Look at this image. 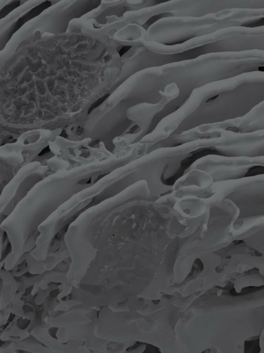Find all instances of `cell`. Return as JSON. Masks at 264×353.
<instances>
[{
    "instance_id": "5",
    "label": "cell",
    "mask_w": 264,
    "mask_h": 353,
    "mask_svg": "<svg viewBox=\"0 0 264 353\" xmlns=\"http://www.w3.org/2000/svg\"><path fill=\"white\" fill-rule=\"evenodd\" d=\"M264 22V8L230 9L200 17H166L145 30L144 38L165 45H174L229 26H258Z\"/></svg>"
},
{
    "instance_id": "10",
    "label": "cell",
    "mask_w": 264,
    "mask_h": 353,
    "mask_svg": "<svg viewBox=\"0 0 264 353\" xmlns=\"http://www.w3.org/2000/svg\"><path fill=\"white\" fill-rule=\"evenodd\" d=\"M54 3V0H28L0 19V51L21 26Z\"/></svg>"
},
{
    "instance_id": "3",
    "label": "cell",
    "mask_w": 264,
    "mask_h": 353,
    "mask_svg": "<svg viewBox=\"0 0 264 353\" xmlns=\"http://www.w3.org/2000/svg\"><path fill=\"white\" fill-rule=\"evenodd\" d=\"M236 77L206 83L187 99L192 113L177 127V134L197 126L245 115L264 101V72L238 85Z\"/></svg>"
},
{
    "instance_id": "14",
    "label": "cell",
    "mask_w": 264,
    "mask_h": 353,
    "mask_svg": "<svg viewBox=\"0 0 264 353\" xmlns=\"http://www.w3.org/2000/svg\"><path fill=\"white\" fill-rule=\"evenodd\" d=\"M70 257L66 247L63 245L57 250L53 254H49L43 261L34 259L28 252L26 261L28 267V272L31 274H39L47 271H50L57 267L61 261Z\"/></svg>"
},
{
    "instance_id": "9",
    "label": "cell",
    "mask_w": 264,
    "mask_h": 353,
    "mask_svg": "<svg viewBox=\"0 0 264 353\" xmlns=\"http://www.w3.org/2000/svg\"><path fill=\"white\" fill-rule=\"evenodd\" d=\"M120 59L121 70L119 79L123 81L142 70L184 59L179 54L155 52L142 44L130 46Z\"/></svg>"
},
{
    "instance_id": "7",
    "label": "cell",
    "mask_w": 264,
    "mask_h": 353,
    "mask_svg": "<svg viewBox=\"0 0 264 353\" xmlns=\"http://www.w3.org/2000/svg\"><path fill=\"white\" fill-rule=\"evenodd\" d=\"M264 156H226L209 154L196 159L183 173L200 170L207 173L213 182L248 176L255 168L263 167Z\"/></svg>"
},
{
    "instance_id": "8",
    "label": "cell",
    "mask_w": 264,
    "mask_h": 353,
    "mask_svg": "<svg viewBox=\"0 0 264 353\" xmlns=\"http://www.w3.org/2000/svg\"><path fill=\"white\" fill-rule=\"evenodd\" d=\"M264 101L255 105L245 115L221 122L197 126L169 137L161 141V146H172L196 139L199 135L214 130H225L238 133H248L264 130Z\"/></svg>"
},
{
    "instance_id": "15",
    "label": "cell",
    "mask_w": 264,
    "mask_h": 353,
    "mask_svg": "<svg viewBox=\"0 0 264 353\" xmlns=\"http://www.w3.org/2000/svg\"><path fill=\"white\" fill-rule=\"evenodd\" d=\"M43 343L38 341L32 335L16 344V348L31 352H55L52 349L43 345Z\"/></svg>"
},
{
    "instance_id": "12",
    "label": "cell",
    "mask_w": 264,
    "mask_h": 353,
    "mask_svg": "<svg viewBox=\"0 0 264 353\" xmlns=\"http://www.w3.org/2000/svg\"><path fill=\"white\" fill-rule=\"evenodd\" d=\"M67 311L46 312L42 310L41 318L51 327H63L85 324L97 319V310L81 305Z\"/></svg>"
},
{
    "instance_id": "18",
    "label": "cell",
    "mask_w": 264,
    "mask_h": 353,
    "mask_svg": "<svg viewBox=\"0 0 264 353\" xmlns=\"http://www.w3.org/2000/svg\"><path fill=\"white\" fill-rule=\"evenodd\" d=\"M59 1V0H54V3H55V2H57V1Z\"/></svg>"
},
{
    "instance_id": "11",
    "label": "cell",
    "mask_w": 264,
    "mask_h": 353,
    "mask_svg": "<svg viewBox=\"0 0 264 353\" xmlns=\"http://www.w3.org/2000/svg\"><path fill=\"white\" fill-rule=\"evenodd\" d=\"M167 0H101L99 6L81 17L102 21L108 17H121L125 12L150 7Z\"/></svg>"
},
{
    "instance_id": "13",
    "label": "cell",
    "mask_w": 264,
    "mask_h": 353,
    "mask_svg": "<svg viewBox=\"0 0 264 353\" xmlns=\"http://www.w3.org/2000/svg\"><path fill=\"white\" fill-rule=\"evenodd\" d=\"M96 321L97 319L85 324L59 327L56 332V338L61 343L72 340L81 341L90 350L97 349L100 351L103 347H106V344L103 345L101 339L94 334Z\"/></svg>"
},
{
    "instance_id": "2",
    "label": "cell",
    "mask_w": 264,
    "mask_h": 353,
    "mask_svg": "<svg viewBox=\"0 0 264 353\" xmlns=\"http://www.w3.org/2000/svg\"><path fill=\"white\" fill-rule=\"evenodd\" d=\"M263 130L248 133H238L225 130H212L205 137L183 143L154 148L115 171L114 179L123 187L130 183L145 180L150 193L159 192L163 188V180L173 177L181 167L182 162L199 151L212 150L226 156L256 157L263 154Z\"/></svg>"
},
{
    "instance_id": "6",
    "label": "cell",
    "mask_w": 264,
    "mask_h": 353,
    "mask_svg": "<svg viewBox=\"0 0 264 353\" xmlns=\"http://www.w3.org/2000/svg\"><path fill=\"white\" fill-rule=\"evenodd\" d=\"M264 8V0H167L123 14L126 25L136 23L145 29L149 22L166 17H200L230 9Z\"/></svg>"
},
{
    "instance_id": "16",
    "label": "cell",
    "mask_w": 264,
    "mask_h": 353,
    "mask_svg": "<svg viewBox=\"0 0 264 353\" xmlns=\"http://www.w3.org/2000/svg\"><path fill=\"white\" fill-rule=\"evenodd\" d=\"M106 97H107L106 96H104L102 98L97 100V101L94 102V103H92L91 105V106L89 108L88 112L90 113L94 108H97L101 103H102V102H103V101L106 99Z\"/></svg>"
},
{
    "instance_id": "4",
    "label": "cell",
    "mask_w": 264,
    "mask_h": 353,
    "mask_svg": "<svg viewBox=\"0 0 264 353\" xmlns=\"http://www.w3.org/2000/svg\"><path fill=\"white\" fill-rule=\"evenodd\" d=\"M145 30L143 26L136 23L131 24L126 32L128 46L142 44L155 52L179 54L184 59L211 53L264 50L263 25L223 28L174 45L147 41L144 38Z\"/></svg>"
},
{
    "instance_id": "17",
    "label": "cell",
    "mask_w": 264,
    "mask_h": 353,
    "mask_svg": "<svg viewBox=\"0 0 264 353\" xmlns=\"http://www.w3.org/2000/svg\"><path fill=\"white\" fill-rule=\"evenodd\" d=\"M20 5L23 3L24 2L28 1V0H16Z\"/></svg>"
},
{
    "instance_id": "1",
    "label": "cell",
    "mask_w": 264,
    "mask_h": 353,
    "mask_svg": "<svg viewBox=\"0 0 264 353\" xmlns=\"http://www.w3.org/2000/svg\"><path fill=\"white\" fill-rule=\"evenodd\" d=\"M264 50L218 52L200 55L139 71L126 79L111 97L117 103L167 104L154 118L151 131L164 117L178 109L193 90L239 74L263 70Z\"/></svg>"
}]
</instances>
